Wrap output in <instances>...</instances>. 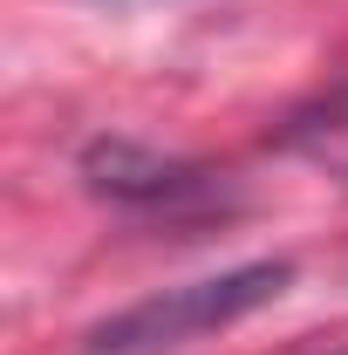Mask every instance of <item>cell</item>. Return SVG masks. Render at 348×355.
Masks as SVG:
<instances>
[{"label": "cell", "instance_id": "obj_1", "mask_svg": "<svg viewBox=\"0 0 348 355\" xmlns=\"http://www.w3.org/2000/svg\"><path fill=\"white\" fill-rule=\"evenodd\" d=\"M287 287H294V260H239L225 273H205V280H184V287H164V294H143L130 308H116L110 321H96L82 335V355H171V349H191V342H205L218 328L260 314Z\"/></svg>", "mask_w": 348, "mask_h": 355}, {"label": "cell", "instance_id": "obj_2", "mask_svg": "<svg viewBox=\"0 0 348 355\" xmlns=\"http://www.w3.org/2000/svg\"><path fill=\"white\" fill-rule=\"evenodd\" d=\"M76 171L96 198L123 205V212H164V219H184V212H218L225 205V178L191 164V157H171V150H150L137 137H96L82 144Z\"/></svg>", "mask_w": 348, "mask_h": 355}, {"label": "cell", "instance_id": "obj_3", "mask_svg": "<svg viewBox=\"0 0 348 355\" xmlns=\"http://www.w3.org/2000/svg\"><path fill=\"white\" fill-rule=\"evenodd\" d=\"M321 355H348V349H321Z\"/></svg>", "mask_w": 348, "mask_h": 355}]
</instances>
